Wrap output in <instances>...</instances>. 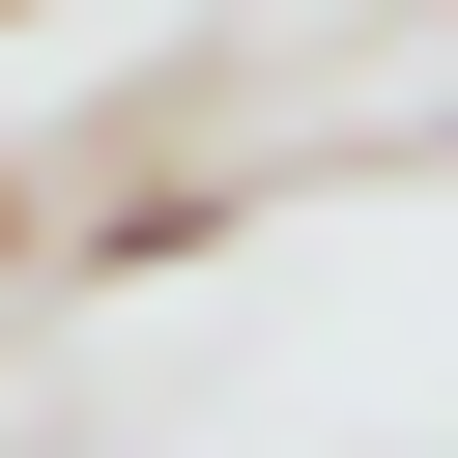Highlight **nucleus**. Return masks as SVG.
<instances>
[{"label":"nucleus","mask_w":458,"mask_h":458,"mask_svg":"<svg viewBox=\"0 0 458 458\" xmlns=\"http://www.w3.org/2000/svg\"><path fill=\"white\" fill-rule=\"evenodd\" d=\"M0 29H57V0H0Z\"/></svg>","instance_id":"obj_2"},{"label":"nucleus","mask_w":458,"mask_h":458,"mask_svg":"<svg viewBox=\"0 0 458 458\" xmlns=\"http://www.w3.org/2000/svg\"><path fill=\"white\" fill-rule=\"evenodd\" d=\"M29 229H57V200H29V172H0V286H29Z\"/></svg>","instance_id":"obj_1"}]
</instances>
